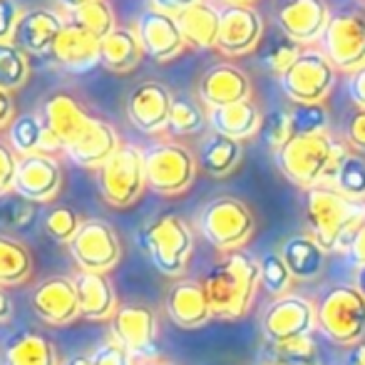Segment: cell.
Instances as JSON below:
<instances>
[{
	"mask_svg": "<svg viewBox=\"0 0 365 365\" xmlns=\"http://www.w3.org/2000/svg\"><path fill=\"white\" fill-rule=\"evenodd\" d=\"M212 303V313L219 321H239L249 313L256 291L261 286V264L251 254L231 251L224 254L202 279Z\"/></svg>",
	"mask_w": 365,
	"mask_h": 365,
	"instance_id": "obj_1",
	"label": "cell"
},
{
	"mask_svg": "<svg viewBox=\"0 0 365 365\" xmlns=\"http://www.w3.org/2000/svg\"><path fill=\"white\" fill-rule=\"evenodd\" d=\"M348 145L323 132V135H296L284 149L276 152V164L291 184L301 189L331 187L341 162L348 157Z\"/></svg>",
	"mask_w": 365,
	"mask_h": 365,
	"instance_id": "obj_2",
	"label": "cell"
},
{
	"mask_svg": "<svg viewBox=\"0 0 365 365\" xmlns=\"http://www.w3.org/2000/svg\"><path fill=\"white\" fill-rule=\"evenodd\" d=\"M306 221L311 236L326 254L346 251L365 224V202H353L328 184L306 189Z\"/></svg>",
	"mask_w": 365,
	"mask_h": 365,
	"instance_id": "obj_3",
	"label": "cell"
},
{
	"mask_svg": "<svg viewBox=\"0 0 365 365\" xmlns=\"http://www.w3.org/2000/svg\"><path fill=\"white\" fill-rule=\"evenodd\" d=\"M140 246L152 266L169 279H184L194 254V231L179 214H162L142 229Z\"/></svg>",
	"mask_w": 365,
	"mask_h": 365,
	"instance_id": "obj_4",
	"label": "cell"
},
{
	"mask_svg": "<svg viewBox=\"0 0 365 365\" xmlns=\"http://www.w3.org/2000/svg\"><path fill=\"white\" fill-rule=\"evenodd\" d=\"M318 331L333 346L353 348L365 338V298L353 284L331 286L316 303Z\"/></svg>",
	"mask_w": 365,
	"mask_h": 365,
	"instance_id": "obj_5",
	"label": "cell"
},
{
	"mask_svg": "<svg viewBox=\"0 0 365 365\" xmlns=\"http://www.w3.org/2000/svg\"><path fill=\"white\" fill-rule=\"evenodd\" d=\"M97 192L102 202L112 209H130L140 202L147 189V169H145V149L127 145L122 147L95 169Z\"/></svg>",
	"mask_w": 365,
	"mask_h": 365,
	"instance_id": "obj_6",
	"label": "cell"
},
{
	"mask_svg": "<svg viewBox=\"0 0 365 365\" xmlns=\"http://www.w3.org/2000/svg\"><path fill=\"white\" fill-rule=\"evenodd\" d=\"M199 234L209 241L221 254L241 251L244 244H249L256 231V217L236 197H217L204 204V209L197 217Z\"/></svg>",
	"mask_w": 365,
	"mask_h": 365,
	"instance_id": "obj_7",
	"label": "cell"
},
{
	"mask_svg": "<svg viewBox=\"0 0 365 365\" xmlns=\"http://www.w3.org/2000/svg\"><path fill=\"white\" fill-rule=\"evenodd\" d=\"M145 169L147 189H152L159 197H179L192 189L199 172V162L197 154L187 145L164 140L145 149Z\"/></svg>",
	"mask_w": 365,
	"mask_h": 365,
	"instance_id": "obj_8",
	"label": "cell"
},
{
	"mask_svg": "<svg viewBox=\"0 0 365 365\" xmlns=\"http://www.w3.org/2000/svg\"><path fill=\"white\" fill-rule=\"evenodd\" d=\"M338 82V70L321 48H306L286 75L279 77L281 92L293 105H321Z\"/></svg>",
	"mask_w": 365,
	"mask_h": 365,
	"instance_id": "obj_9",
	"label": "cell"
},
{
	"mask_svg": "<svg viewBox=\"0 0 365 365\" xmlns=\"http://www.w3.org/2000/svg\"><path fill=\"white\" fill-rule=\"evenodd\" d=\"M68 254L75 261L77 271L110 274L122 261V239L107 219H85L75 239L68 244Z\"/></svg>",
	"mask_w": 365,
	"mask_h": 365,
	"instance_id": "obj_10",
	"label": "cell"
},
{
	"mask_svg": "<svg viewBox=\"0 0 365 365\" xmlns=\"http://www.w3.org/2000/svg\"><path fill=\"white\" fill-rule=\"evenodd\" d=\"M321 50L336 65L338 73H356L365 65V13L356 8H341L333 13Z\"/></svg>",
	"mask_w": 365,
	"mask_h": 365,
	"instance_id": "obj_11",
	"label": "cell"
},
{
	"mask_svg": "<svg viewBox=\"0 0 365 365\" xmlns=\"http://www.w3.org/2000/svg\"><path fill=\"white\" fill-rule=\"evenodd\" d=\"M313 331H318L316 303L301 293H286L274 298V303H269L261 318V333L271 346L313 336Z\"/></svg>",
	"mask_w": 365,
	"mask_h": 365,
	"instance_id": "obj_12",
	"label": "cell"
},
{
	"mask_svg": "<svg viewBox=\"0 0 365 365\" xmlns=\"http://www.w3.org/2000/svg\"><path fill=\"white\" fill-rule=\"evenodd\" d=\"M112 338L135 358L137 363L159 358V318L145 303H125L112 318Z\"/></svg>",
	"mask_w": 365,
	"mask_h": 365,
	"instance_id": "obj_13",
	"label": "cell"
},
{
	"mask_svg": "<svg viewBox=\"0 0 365 365\" xmlns=\"http://www.w3.org/2000/svg\"><path fill=\"white\" fill-rule=\"evenodd\" d=\"M221 30L217 50L229 58L249 55L264 43L266 23L264 15L254 5L244 3H221Z\"/></svg>",
	"mask_w": 365,
	"mask_h": 365,
	"instance_id": "obj_14",
	"label": "cell"
},
{
	"mask_svg": "<svg viewBox=\"0 0 365 365\" xmlns=\"http://www.w3.org/2000/svg\"><path fill=\"white\" fill-rule=\"evenodd\" d=\"M333 18V10L326 0H281L276 5V28L291 35L303 48L321 43Z\"/></svg>",
	"mask_w": 365,
	"mask_h": 365,
	"instance_id": "obj_15",
	"label": "cell"
},
{
	"mask_svg": "<svg viewBox=\"0 0 365 365\" xmlns=\"http://www.w3.org/2000/svg\"><path fill=\"white\" fill-rule=\"evenodd\" d=\"M30 308H33L35 318L45 326H73L77 318H82L73 276H48V279H43L30 296Z\"/></svg>",
	"mask_w": 365,
	"mask_h": 365,
	"instance_id": "obj_16",
	"label": "cell"
},
{
	"mask_svg": "<svg viewBox=\"0 0 365 365\" xmlns=\"http://www.w3.org/2000/svg\"><path fill=\"white\" fill-rule=\"evenodd\" d=\"M65 172L55 154H28L20 157L15 194L33 204H53L63 192Z\"/></svg>",
	"mask_w": 365,
	"mask_h": 365,
	"instance_id": "obj_17",
	"label": "cell"
},
{
	"mask_svg": "<svg viewBox=\"0 0 365 365\" xmlns=\"http://www.w3.org/2000/svg\"><path fill=\"white\" fill-rule=\"evenodd\" d=\"M172 90L157 80H145L135 85L127 95V120L142 135H162L169 127V110H172Z\"/></svg>",
	"mask_w": 365,
	"mask_h": 365,
	"instance_id": "obj_18",
	"label": "cell"
},
{
	"mask_svg": "<svg viewBox=\"0 0 365 365\" xmlns=\"http://www.w3.org/2000/svg\"><path fill=\"white\" fill-rule=\"evenodd\" d=\"M135 33L142 43L145 58H152L154 63H169L189 48L182 30H179L177 15L159 13L154 8L145 10L137 18Z\"/></svg>",
	"mask_w": 365,
	"mask_h": 365,
	"instance_id": "obj_19",
	"label": "cell"
},
{
	"mask_svg": "<svg viewBox=\"0 0 365 365\" xmlns=\"http://www.w3.org/2000/svg\"><path fill=\"white\" fill-rule=\"evenodd\" d=\"M164 311H167L169 321L179 328H202L214 318L212 303L204 291V284L197 279H177L169 286L167 296H164Z\"/></svg>",
	"mask_w": 365,
	"mask_h": 365,
	"instance_id": "obj_20",
	"label": "cell"
},
{
	"mask_svg": "<svg viewBox=\"0 0 365 365\" xmlns=\"http://www.w3.org/2000/svg\"><path fill=\"white\" fill-rule=\"evenodd\" d=\"M38 115L43 120V125L63 142V152L68 145H73L92 122V115L85 110V105L75 95H70V92H53V95H48L40 102Z\"/></svg>",
	"mask_w": 365,
	"mask_h": 365,
	"instance_id": "obj_21",
	"label": "cell"
},
{
	"mask_svg": "<svg viewBox=\"0 0 365 365\" xmlns=\"http://www.w3.org/2000/svg\"><path fill=\"white\" fill-rule=\"evenodd\" d=\"M197 97L207 110L251 100V77L231 63L212 65L199 77Z\"/></svg>",
	"mask_w": 365,
	"mask_h": 365,
	"instance_id": "obj_22",
	"label": "cell"
},
{
	"mask_svg": "<svg viewBox=\"0 0 365 365\" xmlns=\"http://www.w3.org/2000/svg\"><path fill=\"white\" fill-rule=\"evenodd\" d=\"M65 20L60 13L50 8H30L23 10L15 28L13 43L23 50L25 55H35V58H45L53 53L55 40L63 33Z\"/></svg>",
	"mask_w": 365,
	"mask_h": 365,
	"instance_id": "obj_23",
	"label": "cell"
},
{
	"mask_svg": "<svg viewBox=\"0 0 365 365\" xmlns=\"http://www.w3.org/2000/svg\"><path fill=\"white\" fill-rule=\"evenodd\" d=\"M120 147V132L115 130V125L100 120V117H92L87 130L77 137L73 145L65 147L63 154L82 169H100Z\"/></svg>",
	"mask_w": 365,
	"mask_h": 365,
	"instance_id": "obj_24",
	"label": "cell"
},
{
	"mask_svg": "<svg viewBox=\"0 0 365 365\" xmlns=\"http://www.w3.org/2000/svg\"><path fill=\"white\" fill-rule=\"evenodd\" d=\"M77 298H80V313L85 321L92 323H112L120 311L117 289L107 274H92V271H77L73 276Z\"/></svg>",
	"mask_w": 365,
	"mask_h": 365,
	"instance_id": "obj_25",
	"label": "cell"
},
{
	"mask_svg": "<svg viewBox=\"0 0 365 365\" xmlns=\"http://www.w3.org/2000/svg\"><path fill=\"white\" fill-rule=\"evenodd\" d=\"M50 58L65 68L68 73L82 75L95 70L97 65H102V50H100V40L92 38L90 33L80 30L77 25L68 23L63 28V33L55 40V48L50 53Z\"/></svg>",
	"mask_w": 365,
	"mask_h": 365,
	"instance_id": "obj_26",
	"label": "cell"
},
{
	"mask_svg": "<svg viewBox=\"0 0 365 365\" xmlns=\"http://www.w3.org/2000/svg\"><path fill=\"white\" fill-rule=\"evenodd\" d=\"M261 125H264V115L254 105V100L209 110V130L217 132V135L231 137L236 142H246L251 137L261 135Z\"/></svg>",
	"mask_w": 365,
	"mask_h": 365,
	"instance_id": "obj_27",
	"label": "cell"
},
{
	"mask_svg": "<svg viewBox=\"0 0 365 365\" xmlns=\"http://www.w3.org/2000/svg\"><path fill=\"white\" fill-rule=\"evenodd\" d=\"M8 142L18 157L28 154H55L63 152V142L43 125L40 115H20L8 127Z\"/></svg>",
	"mask_w": 365,
	"mask_h": 365,
	"instance_id": "obj_28",
	"label": "cell"
},
{
	"mask_svg": "<svg viewBox=\"0 0 365 365\" xmlns=\"http://www.w3.org/2000/svg\"><path fill=\"white\" fill-rule=\"evenodd\" d=\"M177 23L189 48H197V50L217 48L219 30H221V10L217 3L202 0V3L192 5L189 10L179 13Z\"/></svg>",
	"mask_w": 365,
	"mask_h": 365,
	"instance_id": "obj_29",
	"label": "cell"
},
{
	"mask_svg": "<svg viewBox=\"0 0 365 365\" xmlns=\"http://www.w3.org/2000/svg\"><path fill=\"white\" fill-rule=\"evenodd\" d=\"M102 50V68L110 70L115 75H130L140 68L142 58H145V50L137 38L135 28H122L117 25L107 38L100 40Z\"/></svg>",
	"mask_w": 365,
	"mask_h": 365,
	"instance_id": "obj_30",
	"label": "cell"
},
{
	"mask_svg": "<svg viewBox=\"0 0 365 365\" xmlns=\"http://www.w3.org/2000/svg\"><path fill=\"white\" fill-rule=\"evenodd\" d=\"M293 281H318L326 271V251L311 234H296L281 246Z\"/></svg>",
	"mask_w": 365,
	"mask_h": 365,
	"instance_id": "obj_31",
	"label": "cell"
},
{
	"mask_svg": "<svg viewBox=\"0 0 365 365\" xmlns=\"http://www.w3.org/2000/svg\"><path fill=\"white\" fill-rule=\"evenodd\" d=\"M3 365H63L58 346L48 336L20 331L3 346Z\"/></svg>",
	"mask_w": 365,
	"mask_h": 365,
	"instance_id": "obj_32",
	"label": "cell"
},
{
	"mask_svg": "<svg viewBox=\"0 0 365 365\" xmlns=\"http://www.w3.org/2000/svg\"><path fill=\"white\" fill-rule=\"evenodd\" d=\"M244 157V142H236L231 137L217 135L209 130V135L202 137L197 149V162L199 169H204V174L209 177H229L236 167L241 164Z\"/></svg>",
	"mask_w": 365,
	"mask_h": 365,
	"instance_id": "obj_33",
	"label": "cell"
},
{
	"mask_svg": "<svg viewBox=\"0 0 365 365\" xmlns=\"http://www.w3.org/2000/svg\"><path fill=\"white\" fill-rule=\"evenodd\" d=\"M33 279V254L20 239L0 234V289H15Z\"/></svg>",
	"mask_w": 365,
	"mask_h": 365,
	"instance_id": "obj_34",
	"label": "cell"
},
{
	"mask_svg": "<svg viewBox=\"0 0 365 365\" xmlns=\"http://www.w3.org/2000/svg\"><path fill=\"white\" fill-rule=\"evenodd\" d=\"M209 127V110L202 105V100L192 95H174L172 110H169V127L167 132L174 137H189L202 135Z\"/></svg>",
	"mask_w": 365,
	"mask_h": 365,
	"instance_id": "obj_35",
	"label": "cell"
},
{
	"mask_svg": "<svg viewBox=\"0 0 365 365\" xmlns=\"http://www.w3.org/2000/svg\"><path fill=\"white\" fill-rule=\"evenodd\" d=\"M303 45L296 43L291 35H286L284 30L276 28V33L264 35V48H261V65L269 70L271 75L281 77L291 70V65L298 60V55L303 53Z\"/></svg>",
	"mask_w": 365,
	"mask_h": 365,
	"instance_id": "obj_36",
	"label": "cell"
},
{
	"mask_svg": "<svg viewBox=\"0 0 365 365\" xmlns=\"http://www.w3.org/2000/svg\"><path fill=\"white\" fill-rule=\"evenodd\" d=\"M68 23L77 25L80 30L90 33L92 38L102 40L117 28V18H115V8H112L107 0H92V3L82 5L70 13Z\"/></svg>",
	"mask_w": 365,
	"mask_h": 365,
	"instance_id": "obj_37",
	"label": "cell"
},
{
	"mask_svg": "<svg viewBox=\"0 0 365 365\" xmlns=\"http://www.w3.org/2000/svg\"><path fill=\"white\" fill-rule=\"evenodd\" d=\"M269 365H321V353H318L316 343L311 336L296 338V341L274 343L266 348Z\"/></svg>",
	"mask_w": 365,
	"mask_h": 365,
	"instance_id": "obj_38",
	"label": "cell"
},
{
	"mask_svg": "<svg viewBox=\"0 0 365 365\" xmlns=\"http://www.w3.org/2000/svg\"><path fill=\"white\" fill-rule=\"evenodd\" d=\"M30 77V60L13 40L0 43V87L18 92Z\"/></svg>",
	"mask_w": 365,
	"mask_h": 365,
	"instance_id": "obj_39",
	"label": "cell"
},
{
	"mask_svg": "<svg viewBox=\"0 0 365 365\" xmlns=\"http://www.w3.org/2000/svg\"><path fill=\"white\" fill-rule=\"evenodd\" d=\"M333 189L353 202H365V157L358 152H348V157L341 162L336 172V179L331 184Z\"/></svg>",
	"mask_w": 365,
	"mask_h": 365,
	"instance_id": "obj_40",
	"label": "cell"
},
{
	"mask_svg": "<svg viewBox=\"0 0 365 365\" xmlns=\"http://www.w3.org/2000/svg\"><path fill=\"white\" fill-rule=\"evenodd\" d=\"M82 221H85V219H82L80 214L75 212V209L63 207V204H55V207L45 209V214H43V231L53 241L68 246L70 241L75 239L77 231H80Z\"/></svg>",
	"mask_w": 365,
	"mask_h": 365,
	"instance_id": "obj_41",
	"label": "cell"
},
{
	"mask_svg": "<svg viewBox=\"0 0 365 365\" xmlns=\"http://www.w3.org/2000/svg\"><path fill=\"white\" fill-rule=\"evenodd\" d=\"M261 264V286H264L266 291L271 293V296H286V293H291V286H293V276L289 271V266H286L284 256L281 254H264L259 259Z\"/></svg>",
	"mask_w": 365,
	"mask_h": 365,
	"instance_id": "obj_42",
	"label": "cell"
},
{
	"mask_svg": "<svg viewBox=\"0 0 365 365\" xmlns=\"http://www.w3.org/2000/svg\"><path fill=\"white\" fill-rule=\"evenodd\" d=\"M293 137L296 135H323L331 132V112L323 105H293L291 107Z\"/></svg>",
	"mask_w": 365,
	"mask_h": 365,
	"instance_id": "obj_43",
	"label": "cell"
},
{
	"mask_svg": "<svg viewBox=\"0 0 365 365\" xmlns=\"http://www.w3.org/2000/svg\"><path fill=\"white\" fill-rule=\"evenodd\" d=\"M38 204L28 202L20 194H8V197L0 199V224L8 226V229H28L35 221V214H38Z\"/></svg>",
	"mask_w": 365,
	"mask_h": 365,
	"instance_id": "obj_44",
	"label": "cell"
},
{
	"mask_svg": "<svg viewBox=\"0 0 365 365\" xmlns=\"http://www.w3.org/2000/svg\"><path fill=\"white\" fill-rule=\"evenodd\" d=\"M261 135L264 142L269 145L271 152H279L293 140V122H291V110H274L264 117L261 125Z\"/></svg>",
	"mask_w": 365,
	"mask_h": 365,
	"instance_id": "obj_45",
	"label": "cell"
},
{
	"mask_svg": "<svg viewBox=\"0 0 365 365\" xmlns=\"http://www.w3.org/2000/svg\"><path fill=\"white\" fill-rule=\"evenodd\" d=\"M20 157L5 140H0V199L15 192V177H18Z\"/></svg>",
	"mask_w": 365,
	"mask_h": 365,
	"instance_id": "obj_46",
	"label": "cell"
},
{
	"mask_svg": "<svg viewBox=\"0 0 365 365\" xmlns=\"http://www.w3.org/2000/svg\"><path fill=\"white\" fill-rule=\"evenodd\" d=\"M90 363L92 365H140L115 338L102 341L100 346L95 348V353H90Z\"/></svg>",
	"mask_w": 365,
	"mask_h": 365,
	"instance_id": "obj_47",
	"label": "cell"
},
{
	"mask_svg": "<svg viewBox=\"0 0 365 365\" xmlns=\"http://www.w3.org/2000/svg\"><path fill=\"white\" fill-rule=\"evenodd\" d=\"M20 15H23V10H20L18 0H0V43L13 40Z\"/></svg>",
	"mask_w": 365,
	"mask_h": 365,
	"instance_id": "obj_48",
	"label": "cell"
},
{
	"mask_svg": "<svg viewBox=\"0 0 365 365\" xmlns=\"http://www.w3.org/2000/svg\"><path fill=\"white\" fill-rule=\"evenodd\" d=\"M346 145L358 154H365V110H356L346 120Z\"/></svg>",
	"mask_w": 365,
	"mask_h": 365,
	"instance_id": "obj_49",
	"label": "cell"
},
{
	"mask_svg": "<svg viewBox=\"0 0 365 365\" xmlns=\"http://www.w3.org/2000/svg\"><path fill=\"white\" fill-rule=\"evenodd\" d=\"M348 95H351L353 105H356V110H365V65L363 68H358L356 73L348 75Z\"/></svg>",
	"mask_w": 365,
	"mask_h": 365,
	"instance_id": "obj_50",
	"label": "cell"
},
{
	"mask_svg": "<svg viewBox=\"0 0 365 365\" xmlns=\"http://www.w3.org/2000/svg\"><path fill=\"white\" fill-rule=\"evenodd\" d=\"M15 120V97L13 92L0 87V132L8 130Z\"/></svg>",
	"mask_w": 365,
	"mask_h": 365,
	"instance_id": "obj_51",
	"label": "cell"
},
{
	"mask_svg": "<svg viewBox=\"0 0 365 365\" xmlns=\"http://www.w3.org/2000/svg\"><path fill=\"white\" fill-rule=\"evenodd\" d=\"M346 254H348V259H351V264H356V266L365 264V224L356 231V236H353L351 244H348Z\"/></svg>",
	"mask_w": 365,
	"mask_h": 365,
	"instance_id": "obj_52",
	"label": "cell"
},
{
	"mask_svg": "<svg viewBox=\"0 0 365 365\" xmlns=\"http://www.w3.org/2000/svg\"><path fill=\"white\" fill-rule=\"evenodd\" d=\"M149 3H152V8L159 10V13L179 15V13H184V10L192 8V5L202 3V0H149Z\"/></svg>",
	"mask_w": 365,
	"mask_h": 365,
	"instance_id": "obj_53",
	"label": "cell"
},
{
	"mask_svg": "<svg viewBox=\"0 0 365 365\" xmlns=\"http://www.w3.org/2000/svg\"><path fill=\"white\" fill-rule=\"evenodd\" d=\"M15 316V308H13V301H10L8 291L0 289V326H5V323H10Z\"/></svg>",
	"mask_w": 365,
	"mask_h": 365,
	"instance_id": "obj_54",
	"label": "cell"
},
{
	"mask_svg": "<svg viewBox=\"0 0 365 365\" xmlns=\"http://www.w3.org/2000/svg\"><path fill=\"white\" fill-rule=\"evenodd\" d=\"M346 365H365V343H358L348 351Z\"/></svg>",
	"mask_w": 365,
	"mask_h": 365,
	"instance_id": "obj_55",
	"label": "cell"
},
{
	"mask_svg": "<svg viewBox=\"0 0 365 365\" xmlns=\"http://www.w3.org/2000/svg\"><path fill=\"white\" fill-rule=\"evenodd\" d=\"M353 286H356V289L361 291V293H363V298H365V264H363V266H358L356 281H353Z\"/></svg>",
	"mask_w": 365,
	"mask_h": 365,
	"instance_id": "obj_56",
	"label": "cell"
},
{
	"mask_svg": "<svg viewBox=\"0 0 365 365\" xmlns=\"http://www.w3.org/2000/svg\"><path fill=\"white\" fill-rule=\"evenodd\" d=\"M58 3L63 5L68 13H73V10L82 8V5H87V3H92V0H58Z\"/></svg>",
	"mask_w": 365,
	"mask_h": 365,
	"instance_id": "obj_57",
	"label": "cell"
},
{
	"mask_svg": "<svg viewBox=\"0 0 365 365\" xmlns=\"http://www.w3.org/2000/svg\"><path fill=\"white\" fill-rule=\"evenodd\" d=\"M68 365H92V363H90V356H77V358H70Z\"/></svg>",
	"mask_w": 365,
	"mask_h": 365,
	"instance_id": "obj_58",
	"label": "cell"
},
{
	"mask_svg": "<svg viewBox=\"0 0 365 365\" xmlns=\"http://www.w3.org/2000/svg\"><path fill=\"white\" fill-rule=\"evenodd\" d=\"M140 365H179V363H172V361H164V358H157V361H147V363H140Z\"/></svg>",
	"mask_w": 365,
	"mask_h": 365,
	"instance_id": "obj_59",
	"label": "cell"
},
{
	"mask_svg": "<svg viewBox=\"0 0 365 365\" xmlns=\"http://www.w3.org/2000/svg\"><path fill=\"white\" fill-rule=\"evenodd\" d=\"M229 3H244V5H254L256 0H229Z\"/></svg>",
	"mask_w": 365,
	"mask_h": 365,
	"instance_id": "obj_60",
	"label": "cell"
},
{
	"mask_svg": "<svg viewBox=\"0 0 365 365\" xmlns=\"http://www.w3.org/2000/svg\"><path fill=\"white\" fill-rule=\"evenodd\" d=\"M221 3H229V0H221Z\"/></svg>",
	"mask_w": 365,
	"mask_h": 365,
	"instance_id": "obj_61",
	"label": "cell"
}]
</instances>
